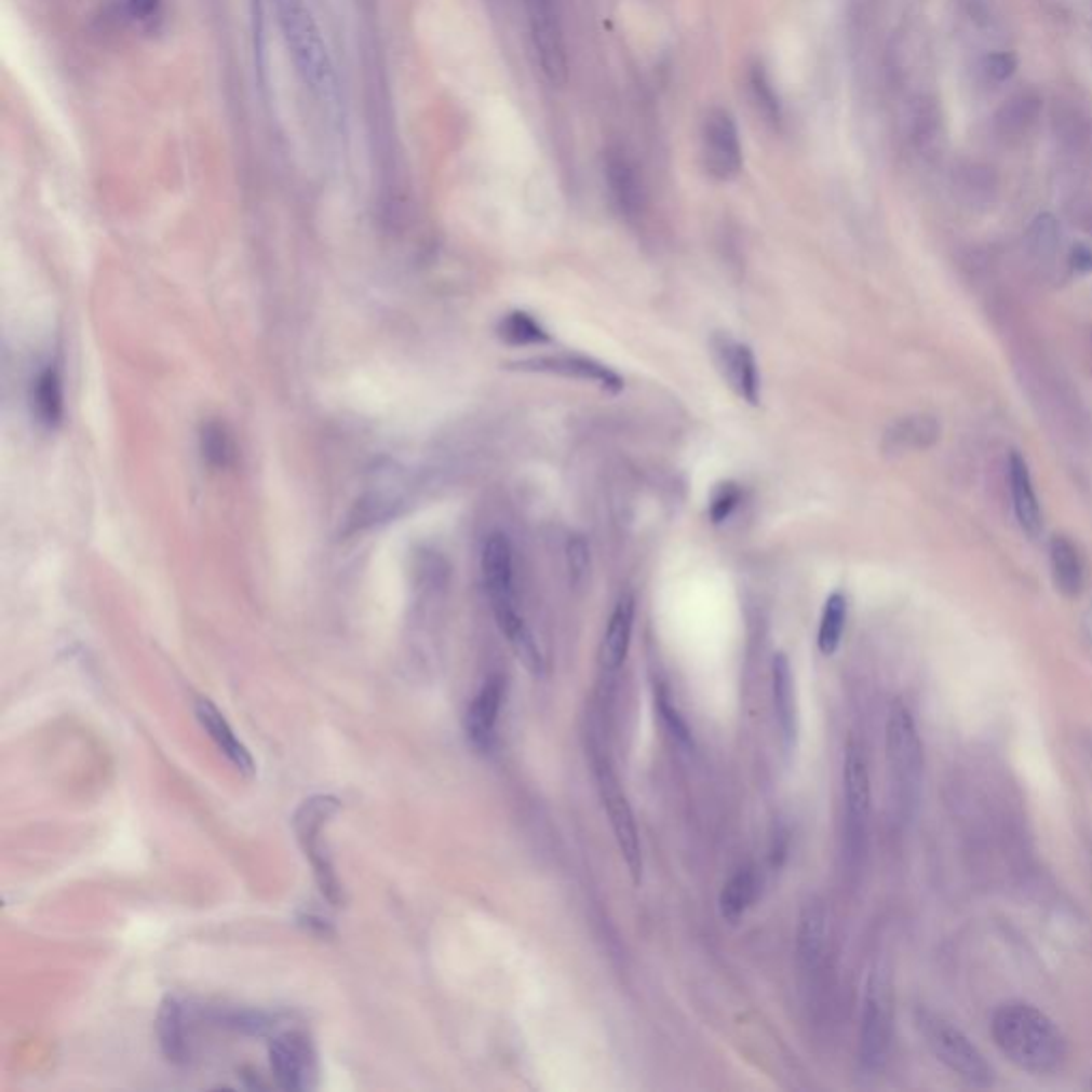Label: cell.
Here are the masks:
<instances>
[{"label":"cell","instance_id":"1","mask_svg":"<svg viewBox=\"0 0 1092 1092\" xmlns=\"http://www.w3.org/2000/svg\"><path fill=\"white\" fill-rule=\"evenodd\" d=\"M990 1030L1001 1054L1026 1074L1052 1076L1067 1059L1065 1035L1035 1006L1009 1001L995 1011Z\"/></svg>","mask_w":1092,"mask_h":1092},{"label":"cell","instance_id":"2","mask_svg":"<svg viewBox=\"0 0 1092 1092\" xmlns=\"http://www.w3.org/2000/svg\"><path fill=\"white\" fill-rule=\"evenodd\" d=\"M275 24L299 82L327 111L337 109V76L321 24L308 0H271Z\"/></svg>","mask_w":1092,"mask_h":1092},{"label":"cell","instance_id":"3","mask_svg":"<svg viewBox=\"0 0 1092 1092\" xmlns=\"http://www.w3.org/2000/svg\"><path fill=\"white\" fill-rule=\"evenodd\" d=\"M886 757L896 805L905 818L918 809L925 774V750L909 706L894 700L886 722Z\"/></svg>","mask_w":1092,"mask_h":1092},{"label":"cell","instance_id":"4","mask_svg":"<svg viewBox=\"0 0 1092 1092\" xmlns=\"http://www.w3.org/2000/svg\"><path fill=\"white\" fill-rule=\"evenodd\" d=\"M918 1028L925 1037L926 1048L932 1056L947 1067L956 1078L967 1082L969 1087H990L993 1084V1067L978 1050V1046L952 1022L932 1013L918 1011Z\"/></svg>","mask_w":1092,"mask_h":1092},{"label":"cell","instance_id":"5","mask_svg":"<svg viewBox=\"0 0 1092 1092\" xmlns=\"http://www.w3.org/2000/svg\"><path fill=\"white\" fill-rule=\"evenodd\" d=\"M894 1030V990L886 967L877 965L866 982L860 1022V1065L875 1071L886 1063Z\"/></svg>","mask_w":1092,"mask_h":1092},{"label":"cell","instance_id":"6","mask_svg":"<svg viewBox=\"0 0 1092 1092\" xmlns=\"http://www.w3.org/2000/svg\"><path fill=\"white\" fill-rule=\"evenodd\" d=\"M481 570L485 591L489 595L496 621L505 636V641H514L529 630L525 623L514 589V557L512 547L504 534H491L483 547Z\"/></svg>","mask_w":1092,"mask_h":1092},{"label":"cell","instance_id":"7","mask_svg":"<svg viewBox=\"0 0 1092 1092\" xmlns=\"http://www.w3.org/2000/svg\"><path fill=\"white\" fill-rule=\"evenodd\" d=\"M593 766H595L593 772H595L602 807H604V811L608 815V822H610L612 835H615V840H617V847L621 851V858H623V862L628 866V873H630L632 881L636 886H641L643 873H645V860H643V845H641V835H638V826H636V818H634L632 805H630L625 792L621 790L619 779L615 777L610 764L604 757H597L593 761Z\"/></svg>","mask_w":1092,"mask_h":1092},{"label":"cell","instance_id":"8","mask_svg":"<svg viewBox=\"0 0 1092 1092\" xmlns=\"http://www.w3.org/2000/svg\"><path fill=\"white\" fill-rule=\"evenodd\" d=\"M339 811V800L334 796H312L301 807L297 809L293 818V831L297 835V840L301 849L306 851V858L310 860L314 868L316 884L323 892V896L337 905L339 903V884H337L336 871L332 864V858L327 849H323V828L327 822Z\"/></svg>","mask_w":1092,"mask_h":1092},{"label":"cell","instance_id":"9","mask_svg":"<svg viewBox=\"0 0 1092 1092\" xmlns=\"http://www.w3.org/2000/svg\"><path fill=\"white\" fill-rule=\"evenodd\" d=\"M529 37L542 73L553 84L568 80V48L562 24V0H523Z\"/></svg>","mask_w":1092,"mask_h":1092},{"label":"cell","instance_id":"10","mask_svg":"<svg viewBox=\"0 0 1092 1092\" xmlns=\"http://www.w3.org/2000/svg\"><path fill=\"white\" fill-rule=\"evenodd\" d=\"M702 163L711 177L728 181L743 167V148L734 118L724 109L706 113L702 124Z\"/></svg>","mask_w":1092,"mask_h":1092},{"label":"cell","instance_id":"11","mask_svg":"<svg viewBox=\"0 0 1092 1092\" xmlns=\"http://www.w3.org/2000/svg\"><path fill=\"white\" fill-rule=\"evenodd\" d=\"M842 794H845V831L851 847H862L871 818V777L864 752L858 743H849L842 761Z\"/></svg>","mask_w":1092,"mask_h":1092},{"label":"cell","instance_id":"12","mask_svg":"<svg viewBox=\"0 0 1092 1092\" xmlns=\"http://www.w3.org/2000/svg\"><path fill=\"white\" fill-rule=\"evenodd\" d=\"M269 1063L284 1091H308L316 1076L314 1052L308 1037L299 1030L278 1035L269 1046Z\"/></svg>","mask_w":1092,"mask_h":1092},{"label":"cell","instance_id":"13","mask_svg":"<svg viewBox=\"0 0 1092 1092\" xmlns=\"http://www.w3.org/2000/svg\"><path fill=\"white\" fill-rule=\"evenodd\" d=\"M516 369L529 372V374H547V376H560L568 380H579L595 385L602 391L608 393H619L623 391V378L610 369L608 365L581 356V354H551V356H534L514 363Z\"/></svg>","mask_w":1092,"mask_h":1092},{"label":"cell","instance_id":"14","mask_svg":"<svg viewBox=\"0 0 1092 1092\" xmlns=\"http://www.w3.org/2000/svg\"><path fill=\"white\" fill-rule=\"evenodd\" d=\"M713 352L717 369L722 372L728 387L747 404H759V372H757L754 350L730 336L713 337Z\"/></svg>","mask_w":1092,"mask_h":1092},{"label":"cell","instance_id":"15","mask_svg":"<svg viewBox=\"0 0 1092 1092\" xmlns=\"http://www.w3.org/2000/svg\"><path fill=\"white\" fill-rule=\"evenodd\" d=\"M505 683L502 676H491L485 680L481 691L474 696L468 715H466V732L472 745L481 752L491 750L498 717L504 702Z\"/></svg>","mask_w":1092,"mask_h":1092},{"label":"cell","instance_id":"16","mask_svg":"<svg viewBox=\"0 0 1092 1092\" xmlns=\"http://www.w3.org/2000/svg\"><path fill=\"white\" fill-rule=\"evenodd\" d=\"M604 177L619 212L628 218L638 216L645 205L643 181L634 163L621 148H612L604 154Z\"/></svg>","mask_w":1092,"mask_h":1092},{"label":"cell","instance_id":"17","mask_svg":"<svg viewBox=\"0 0 1092 1092\" xmlns=\"http://www.w3.org/2000/svg\"><path fill=\"white\" fill-rule=\"evenodd\" d=\"M792 664L785 653H777L772 660V700H774V717L777 728L783 741V747L792 752L798 739V702H796V685H794Z\"/></svg>","mask_w":1092,"mask_h":1092},{"label":"cell","instance_id":"18","mask_svg":"<svg viewBox=\"0 0 1092 1092\" xmlns=\"http://www.w3.org/2000/svg\"><path fill=\"white\" fill-rule=\"evenodd\" d=\"M1041 96L1035 90H1020L1011 94L995 116V131L1006 144L1024 141L1041 118Z\"/></svg>","mask_w":1092,"mask_h":1092},{"label":"cell","instance_id":"19","mask_svg":"<svg viewBox=\"0 0 1092 1092\" xmlns=\"http://www.w3.org/2000/svg\"><path fill=\"white\" fill-rule=\"evenodd\" d=\"M636 602L632 595H621L615 604L610 619L606 623V632L599 645V666L606 671H619L625 664L632 643Z\"/></svg>","mask_w":1092,"mask_h":1092},{"label":"cell","instance_id":"20","mask_svg":"<svg viewBox=\"0 0 1092 1092\" xmlns=\"http://www.w3.org/2000/svg\"><path fill=\"white\" fill-rule=\"evenodd\" d=\"M194 715L201 724V728L207 732V737L216 743V747L227 756V759L244 774H253L254 759L246 745L235 737L231 724L225 719V715L212 704L207 698H199L194 704Z\"/></svg>","mask_w":1092,"mask_h":1092},{"label":"cell","instance_id":"21","mask_svg":"<svg viewBox=\"0 0 1092 1092\" xmlns=\"http://www.w3.org/2000/svg\"><path fill=\"white\" fill-rule=\"evenodd\" d=\"M1009 481H1011L1013 508H1015V516H1017L1020 527L1030 538H1039V534L1043 531L1041 508H1039L1035 489H1033L1028 466L1022 459V455H1017V453H1011V457H1009Z\"/></svg>","mask_w":1092,"mask_h":1092},{"label":"cell","instance_id":"22","mask_svg":"<svg viewBox=\"0 0 1092 1092\" xmlns=\"http://www.w3.org/2000/svg\"><path fill=\"white\" fill-rule=\"evenodd\" d=\"M1050 566L1056 589L1067 597H1078L1084 588V562L1069 538L1054 536L1050 540Z\"/></svg>","mask_w":1092,"mask_h":1092},{"label":"cell","instance_id":"23","mask_svg":"<svg viewBox=\"0 0 1092 1092\" xmlns=\"http://www.w3.org/2000/svg\"><path fill=\"white\" fill-rule=\"evenodd\" d=\"M761 881L754 868H739L719 892V914L726 922L737 925L745 918L759 896Z\"/></svg>","mask_w":1092,"mask_h":1092},{"label":"cell","instance_id":"24","mask_svg":"<svg viewBox=\"0 0 1092 1092\" xmlns=\"http://www.w3.org/2000/svg\"><path fill=\"white\" fill-rule=\"evenodd\" d=\"M826 936V909L820 903H809L798 920V956L807 969H815L824 960Z\"/></svg>","mask_w":1092,"mask_h":1092},{"label":"cell","instance_id":"25","mask_svg":"<svg viewBox=\"0 0 1092 1092\" xmlns=\"http://www.w3.org/2000/svg\"><path fill=\"white\" fill-rule=\"evenodd\" d=\"M32 406L35 415L45 427H58L65 415V397H63V380L54 365L43 369L35 380L32 389Z\"/></svg>","mask_w":1092,"mask_h":1092},{"label":"cell","instance_id":"26","mask_svg":"<svg viewBox=\"0 0 1092 1092\" xmlns=\"http://www.w3.org/2000/svg\"><path fill=\"white\" fill-rule=\"evenodd\" d=\"M939 437V424L930 417H907L894 422L886 431V448L888 450H912V448H926Z\"/></svg>","mask_w":1092,"mask_h":1092},{"label":"cell","instance_id":"27","mask_svg":"<svg viewBox=\"0 0 1092 1092\" xmlns=\"http://www.w3.org/2000/svg\"><path fill=\"white\" fill-rule=\"evenodd\" d=\"M159 1041L163 1048V1054L171 1063H184L186 1061V1037H184V1011L181 1006L167 997L159 1011Z\"/></svg>","mask_w":1092,"mask_h":1092},{"label":"cell","instance_id":"28","mask_svg":"<svg viewBox=\"0 0 1092 1092\" xmlns=\"http://www.w3.org/2000/svg\"><path fill=\"white\" fill-rule=\"evenodd\" d=\"M845 623H847V597L840 591H835L828 595L820 619L818 649L822 656L837 653L845 634Z\"/></svg>","mask_w":1092,"mask_h":1092},{"label":"cell","instance_id":"29","mask_svg":"<svg viewBox=\"0 0 1092 1092\" xmlns=\"http://www.w3.org/2000/svg\"><path fill=\"white\" fill-rule=\"evenodd\" d=\"M498 336L500 339L514 346V348H525V346H544L551 341V336L547 329L527 312H510L498 325Z\"/></svg>","mask_w":1092,"mask_h":1092},{"label":"cell","instance_id":"30","mask_svg":"<svg viewBox=\"0 0 1092 1092\" xmlns=\"http://www.w3.org/2000/svg\"><path fill=\"white\" fill-rule=\"evenodd\" d=\"M201 450L210 466L227 468L233 459V444L220 422H207L201 431Z\"/></svg>","mask_w":1092,"mask_h":1092},{"label":"cell","instance_id":"31","mask_svg":"<svg viewBox=\"0 0 1092 1092\" xmlns=\"http://www.w3.org/2000/svg\"><path fill=\"white\" fill-rule=\"evenodd\" d=\"M743 502V489L741 485L732 483V481H726L722 485L715 487L713 496H711V502H709V518L713 525H722L726 523L734 510L741 505Z\"/></svg>","mask_w":1092,"mask_h":1092},{"label":"cell","instance_id":"32","mask_svg":"<svg viewBox=\"0 0 1092 1092\" xmlns=\"http://www.w3.org/2000/svg\"><path fill=\"white\" fill-rule=\"evenodd\" d=\"M566 562H568V575L570 583L575 588L585 585L591 572V551H589L588 540L581 534H572L568 544H566Z\"/></svg>","mask_w":1092,"mask_h":1092},{"label":"cell","instance_id":"33","mask_svg":"<svg viewBox=\"0 0 1092 1092\" xmlns=\"http://www.w3.org/2000/svg\"><path fill=\"white\" fill-rule=\"evenodd\" d=\"M958 184L969 192V194H988L995 190V173L993 168L982 165V163H965L956 168Z\"/></svg>","mask_w":1092,"mask_h":1092},{"label":"cell","instance_id":"34","mask_svg":"<svg viewBox=\"0 0 1092 1092\" xmlns=\"http://www.w3.org/2000/svg\"><path fill=\"white\" fill-rule=\"evenodd\" d=\"M750 84H752V90H754V98H756L759 111L768 118V122H779V118H781L779 98H777L772 85L768 82V76L761 71V67H754Z\"/></svg>","mask_w":1092,"mask_h":1092},{"label":"cell","instance_id":"35","mask_svg":"<svg viewBox=\"0 0 1092 1092\" xmlns=\"http://www.w3.org/2000/svg\"><path fill=\"white\" fill-rule=\"evenodd\" d=\"M1017 58L1011 52H995L982 60V73L995 84H1003L1015 73Z\"/></svg>","mask_w":1092,"mask_h":1092},{"label":"cell","instance_id":"36","mask_svg":"<svg viewBox=\"0 0 1092 1092\" xmlns=\"http://www.w3.org/2000/svg\"><path fill=\"white\" fill-rule=\"evenodd\" d=\"M251 17H253L256 69L262 80V73H265V9H262V0H251Z\"/></svg>","mask_w":1092,"mask_h":1092},{"label":"cell","instance_id":"37","mask_svg":"<svg viewBox=\"0 0 1092 1092\" xmlns=\"http://www.w3.org/2000/svg\"><path fill=\"white\" fill-rule=\"evenodd\" d=\"M660 713H662V717H664L666 726L671 728V732H673L674 737H676V741H680V743L689 745V743H691L689 728H687V724L683 722V717L678 715V711L674 709L673 704H669V702H666V698H662V700H660Z\"/></svg>","mask_w":1092,"mask_h":1092},{"label":"cell","instance_id":"38","mask_svg":"<svg viewBox=\"0 0 1092 1092\" xmlns=\"http://www.w3.org/2000/svg\"><path fill=\"white\" fill-rule=\"evenodd\" d=\"M161 0H126V13L135 22H152Z\"/></svg>","mask_w":1092,"mask_h":1092},{"label":"cell","instance_id":"39","mask_svg":"<svg viewBox=\"0 0 1092 1092\" xmlns=\"http://www.w3.org/2000/svg\"><path fill=\"white\" fill-rule=\"evenodd\" d=\"M1076 265L1080 269H1092V253L1087 251V248H1078L1076 253Z\"/></svg>","mask_w":1092,"mask_h":1092}]
</instances>
